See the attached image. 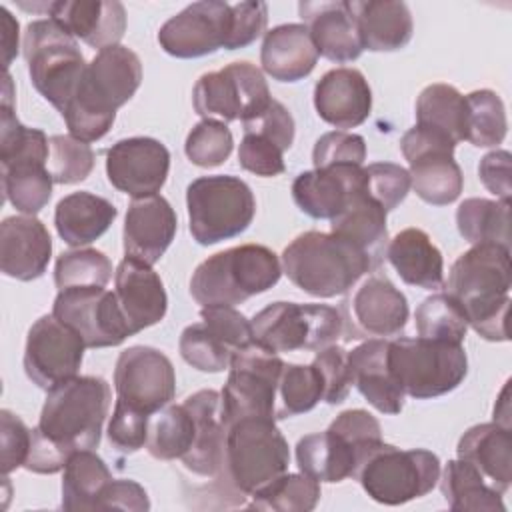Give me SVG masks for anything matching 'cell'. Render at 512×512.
Wrapping results in <instances>:
<instances>
[{
    "label": "cell",
    "instance_id": "20",
    "mask_svg": "<svg viewBox=\"0 0 512 512\" xmlns=\"http://www.w3.org/2000/svg\"><path fill=\"white\" fill-rule=\"evenodd\" d=\"M342 338H388L398 336L408 322L406 296L386 278L370 276L344 302Z\"/></svg>",
    "mask_w": 512,
    "mask_h": 512
},
{
    "label": "cell",
    "instance_id": "19",
    "mask_svg": "<svg viewBox=\"0 0 512 512\" xmlns=\"http://www.w3.org/2000/svg\"><path fill=\"white\" fill-rule=\"evenodd\" d=\"M114 390L122 402L152 416L176 394L174 366L158 348L130 346L116 360Z\"/></svg>",
    "mask_w": 512,
    "mask_h": 512
},
{
    "label": "cell",
    "instance_id": "10",
    "mask_svg": "<svg viewBox=\"0 0 512 512\" xmlns=\"http://www.w3.org/2000/svg\"><path fill=\"white\" fill-rule=\"evenodd\" d=\"M352 478L374 502L400 506L434 490L440 478V460L424 448L400 450L382 442L360 462Z\"/></svg>",
    "mask_w": 512,
    "mask_h": 512
},
{
    "label": "cell",
    "instance_id": "34",
    "mask_svg": "<svg viewBox=\"0 0 512 512\" xmlns=\"http://www.w3.org/2000/svg\"><path fill=\"white\" fill-rule=\"evenodd\" d=\"M386 258L402 282L438 290L444 286V258L432 238L420 228H404L386 246Z\"/></svg>",
    "mask_w": 512,
    "mask_h": 512
},
{
    "label": "cell",
    "instance_id": "42",
    "mask_svg": "<svg viewBox=\"0 0 512 512\" xmlns=\"http://www.w3.org/2000/svg\"><path fill=\"white\" fill-rule=\"evenodd\" d=\"M194 418L182 404H168L150 416L146 450L156 460H176L190 450L194 442Z\"/></svg>",
    "mask_w": 512,
    "mask_h": 512
},
{
    "label": "cell",
    "instance_id": "6",
    "mask_svg": "<svg viewBox=\"0 0 512 512\" xmlns=\"http://www.w3.org/2000/svg\"><path fill=\"white\" fill-rule=\"evenodd\" d=\"M288 442L272 418L248 416L226 428L222 476L226 488L246 498L288 470ZM216 478V480H220Z\"/></svg>",
    "mask_w": 512,
    "mask_h": 512
},
{
    "label": "cell",
    "instance_id": "8",
    "mask_svg": "<svg viewBox=\"0 0 512 512\" xmlns=\"http://www.w3.org/2000/svg\"><path fill=\"white\" fill-rule=\"evenodd\" d=\"M188 228L200 246L240 236L254 220L256 200L238 176L214 174L192 180L186 188Z\"/></svg>",
    "mask_w": 512,
    "mask_h": 512
},
{
    "label": "cell",
    "instance_id": "56",
    "mask_svg": "<svg viewBox=\"0 0 512 512\" xmlns=\"http://www.w3.org/2000/svg\"><path fill=\"white\" fill-rule=\"evenodd\" d=\"M366 160V140L360 134L334 130L322 134L312 150L314 168H326L334 164L362 166Z\"/></svg>",
    "mask_w": 512,
    "mask_h": 512
},
{
    "label": "cell",
    "instance_id": "49",
    "mask_svg": "<svg viewBox=\"0 0 512 512\" xmlns=\"http://www.w3.org/2000/svg\"><path fill=\"white\" fill-rule=\"evenodd\" d=\"M112 278L110 258L96 248H76L62 252L54 266V284L58 290L106 286Z\"/></svg>",
    "mask_w": 512,
    "mask_h": 512
},
{
    "label": "cell",
    "instance_id": "55",
    "mask_svg": "<svg viewBox=\"0 0 512 512\" xmlns=\"http://www.w3.org/2000/svg\"><path fill=\"white\" fill-rule=\"evenodd\" d=\"M312 366L318 370L324 384L322 400L332 406L342 404L348 398V392L352 388L348 350H344L342 346L330 344L316 352Z\"/></svg>",
    "mask_w": 512,
    "mask_h": 512
},
{
    "label": "cell",
    "instance_id": "1",
    "mask_svg": "<svg viewBox=\"0 0 512 512\" xmlns=\"http://www.w3.org/2000/svg\"><path fill=\"white\" fill-rule=\"evenodd\" d=\"M110 402V386L100 376H74L48 390L24 468L56 474L74 452L98 448Z\"/></svg>",
    "mask_w": 512,
    "mask_h": 512
},
{
    "label": "cell",
    "instance_id": "39",
    "mask_svg": "<svg viewBox=\"0 0 512 512\" xmlns=\"http://www.w3.org/2000/svg\"><path fill=\"white\" fill-rule=\"evenodd\" d=\"M416 124L448 136L454 144L466 140L468 104L454 86L436 82L416 98Z\"/></svg>",
    "mask_w": 512,
    "mask_h": 512
},
{
    "label": "cell",
    "instance_id": "52",
    "mask_svg": "<svg viewBox=\"0 0 512 512\" xmlns=\"http://www.w3.org/2000/svg\"><path fill=\"white\" fill-rule=\"evenodd\" d=\"M150 414L116 398L112 418L108 422V442L122 454H134L146 446Z\"/></svg>",
    "mask_w": 512,
    "mask_h": 512
},
{
    "label": "cell",
    "instance_id": "16",
    "mask_svg": "<svg viewBox=\"0 0 512 512\" xmlns=\"http://www.w3.org/2000/svg\"><path fill=\"white\" fill-rule=\"evenodd\" d=\"M52 314L70 326L86 344V348L120 346L134 336L116 294L104 286H84L58 290Z\"/></svg>",
    "mask_w": 512,
    "mask_h": 512
},
{
    "label": "cell",
    "instance_id": "51",
    "mask_svg": "<svg viewBox=\"0 0 512 512\" xmlns=\"http://www.w3.org/2000/svg\"><path fill=\"white\" fill-rule=\"evenodd\" d=\"M94 168V152L90 144L70 136L56 134L50 138L48 170L54 184H76L90 176Z\"/></svg>",
    "mask_w": 512,
    "mask_h": 512
},
{
    "label": "cell",
    "instance_id": "32",
    "mask_svg": "<svg viewBox=\"0 0 512 512\" xmlns=\"http://www.w3.org/2000/svg\"><path fill=\"white\" fill-rule=\"evenodd\" d=\"M348 4L364 50L396 52L412 40L414 22L410 8L404 2L352 0Z\"/></svg>",
    "mask_w": 512,
    "mask_h": 512
},
{
    "label": "cell",
    "instance_id": "24",
    "mask_svg": "<svg viewBox=\"0 0 512 512\" xmlns=\"http://www.w3.org/2000/svg\"><path fill=\"white\" fill-rule=\"evenodd\" d=\"M114 284L118 306L132 334L158 324L166 316L168 296L150 264L126 256L114 272Z\"/></svg>",
    "mask_w": 512,
    "mask_h": 512
},
{
    "label": "cell",
    "instance_id": "37",
    "mask_svg": "<svg viewBox=\"0 0 512 512\" xmlns=\"http://www.w3.org/2000/svg\"><path fill=\"white\" fill-rule=\"evenodd\" d=\"M296 464L300 472L316 482H342L354 476L358 464L356 448L330 428L298 440Z\"/></svg>",
    "mask_w": 512,
    "mask_h": 512
},
{
    "label": "cell",
    "instance_id": "45",
    "mask_svg": "<svg viewBox=\"0 0 512 512\" xmlns=\"http://www.w3.org/2000/svg\"><path fill=\"white\" fill-rule=\"evenodd\" d=\"M50 140L38 128L24 126L16 114L14 106L2 104L0 108V164H24L40 162L48 164Z\"/></svg>",
    "mask_w": 512,
    "mask_h": 512
},
{
    "label": "cell",
    "instance_id": "35",
    "mask_svg": "<svg viewBox=\"0 0 512 512\" xmlns=\"http://www.w3.org/2000/svg\"><path fill=\"white\" fill-rule=\"evenodd\" d=\"M116 206L92 192H72L64 196L54 210L58 236L72 248H82L98 240L116 220Z\"/></svg>",
    "mask_w": 512,
    "mask_h": 512
},
{
    "label": "cell",
    "instance_id": "3",
    "mask_svg": "<svg viewBox=\"0 0 512 512\" xmlns=\"http://www.w3.org/2000/svg\"><path fill=\"white\" fill-rule=\"evenodd\" d=\"M140 82L142 62L134 50L122 44L98 50L60 112L70 136L86 144L104 138L116 110L136 94Z\"/></svg>",
    "mask_w": 512,
    "mask_h": 512
},
{
    "label": "cell",
    "instance_id": "44",
    "mask_svg": "<svg viewBox=\"0 0 512 512\" xmlns=\"http://www.w3.org/2000/svg\"><path fill=\"white\" fill-rule=\"evenodd\" d=\"M320 500V482L300 474H280L252 494L248 508L274 512H310Z\"/></svg>",
    "mask_w": 512,
    "mask_h": 512
},
{
    "label": "cell",
    "instance_id": "28",
    "mask_svg": "<svg viewBox=\"0 0 512 512\" xmlns=\"http://www.w3.org/2000/svg\"><path fill=\"white\" fill-rule=\"evenodd\" d=\"M184 406L194 418V442L190 450L182 456L184 466L204 478H220L224 470V450H226V426L220 412V392L198 390L184 400Z\"/></svg>",
    "mask_w": 512,
    "mask_h": 512
},
{
    "label": "cell",
    "instance_id": "14",
    "mask_svg": "<svg viewBox=\"0 0 512 512\" xmlns=\"http://www.w3.org/2000/svg\"><path fill=\"white\" fill-rule=\"evenodd\" d=\"M454 148L448 136L418 124L400 138V150L410 166V188L426 204L448 206L462 194L464 176L454 160Z\"/></svg>",
    "mask_w": 512,
    "mask_h": 512
},
{
    "label": "cell",
    "instance_id": "17",
    "mask_svg": "<svg viewBox=\"0 0 512 512\" xmlns=\"http://www.w3.org/2000/svg\"><path fill=\"white\" fill-rule=\"evenodd\" d=\"M86 344L54 314L38 318L26 336L24 372L42 390L78 376Z\"/></svg>",
    "mask_w": 512,
    "mask_h": 512
},
{
    "label": "cell",
    "instance_id": "41",
    "mask_svg": "<svg viewBox=\"0 0 512 512\" xmlns=\"http://www.w3.org/2000/svg\"><path fill=\"white\" fill-rule=\"evenodd\" d=\"M460 236L470 244H502L510 248V202L466 198L456 210Z\"/></svg>",
    "mask_w": 512,
    "mask_h": 512
},
{
    "label": "cell",
    "instance_id": "33",
    "mask_svg": "<svg viewBox=\"0 0 512 512\" xmlns=\"http://www.w3.org/2000/svg\"><path fill=\"white\" fill-rule=\"evenodd\" d=\"M318 62V50L306 24H280L264 34L260 48L262 70L278 82L306 78Z\"/></svg>",
    "mask_w": 512,
    "mask_h": 512
},
{
    "label": "cell",
    "instance_id": "46",
    "mask_svg": "<svg viewBox=\"0 0 512 512\" xmlns=\"http://www.w3.org/2000/svg\"><path fill=\"white\" fill-rule=\"evenodd\" d=\"M324 396V384L312 364H284L278 382L276 420L310 412Z\"/></svg>",
    "mask_w": 512,
    "mask_h": 512
},
{
    "label": "cell",
    "instance_id": "15",
    "mask_svg": "<svg viewBox=\"0 0 512 512\" xmlns=\"http://www.w3.org/2000/svg\"><path fill=\"white\" fill-rule=\"evenodd\" d=\"M200 318L202 322L182 330L180 356L200 372H224L232 354L254 342L252 324L234 306H206L200 310Z\"/></svg>",
    "mask_w": 512,
    "mask_h": 512
},
{
    "label": "cell",
    "instance_id": "23",
    "mask_svg": "<svg viewBox=\"0 0 512 512\" xmlns=\"http://www.w3.org/2000/svg\"><path fill=\"white\" fill-rule=\"evenodd\" d=\"M176 230V212L164 196L134 198L124 218V254L154 266L172 244Z\"/></svg>",
    "mask_w": 512,
    "mask_h": 512
},
{
    "label": "cell",
    "instance_id": "21",
    "mask_svg": "<svg viewBox=\"0 0 512 512\" xmlns=\"http://www.w3.org/2000/svg\"><path fill=\"white\" fill-rule=\"evenodd\" d=\"M168 170V148L150 136L124 138L106 150L108 182L132 198L158 194L166 184Z\"/></svg>",
    "mask_w": 512,
    "mask_h": 512
},
{
    "label": "cell",
    "instance_id": "58",
    "mask_svg": "<svg viewBox=\"0 0 512 512\" xmlns=\"http://www.w3.org/2000/svg\"><path fill=\"white\" fill-rule=\"evenodd\" d=\"M0 424H2V476H8L16 468L24 466L28 452L32 430L24 424L20 416L10 410H0Z\"/></svg>",
    "mask_w": 512,
    "mask_h": 512
},
{
    "label": "cell",
    "instance_id": "36",
    "mask_svg": "<svg viewBox=\"0 0 512 512\" xmlns=\"http://www.w3.org/2000/svg\"><path fill=\"white\" fill-rule=\"evenodd\" d=\"M386 214L388 212L372 200L364 188L336 218L330 220V232L368 254L372 262L380 266L388 246Z\"/></svg>",
    "mask_w": 512,
    "mask_h": 512
},
{
    "label": "cell",
    "instance_id": "53",
    "mask_svg": "<svg viewBox=\"0 0 512 512\" xmlns=\"http://www.w3.org/2000/svg\"><path fill=\"white\" fill-rule=\"evenodd\" d=\"M366 172V194L376 200L386 212L404 202L410 192V174L400 164L374 162L364 168Z\"/></svg>",
    "mask_w": 512,
    "mask_h": 512
},
{
    "label": "cell",
    "instance_id": "62",
    "mask_svg": "<svg viewBox=\"0 0 512 512\" xmlns=\"http://www.w3.org/2000/svg\"><path fill=\"white\" fill-rule=\"evenodd\" d=\"M510 152L508 150H492L482 156L478 164L480 182L492 192L498 200L510 202L512 196V182H510Z\"/></svg>",
    "mask_w": 512,
    "mask_h": 512
},
{
    "label": "cell",
    "instance_id": "61",
    "mask_svg": "<svg viewBox=\"0 0 512 512\" xmlns=\"http://www.w3.org/2000/svg\"><path fill=\"white\" fill-rule=\"evenodd\" d=\"M134 510V512H146L150 510V500L146 490L134 482V480H126V478H112L98 500V508L96 510Z\"/></svg>",
    "mask_w": 512,
    "mask_h": 512
},
{
    "label": "cell",
    "instance_id": "54",
    "mask_svg": "<svg viewBox=\"0 0 512 512\" xmlns=\"http://www.w3.org/2000/svg\"><path fill=\"white\" fill-rule=\"evenodd\" d=\"M332 432H336L338 436H342L346 442H350L356 452H358V464L376 448L380 446L382 440V430H380V422L362 408H352V410H344L340 412L328 426ZM356 472V470H354Z\"/></svg>",
    "mask_w": 512,
    "mask_h": 512
},
{
    "label": "cell",
    "instance_id": "18",
    "mask_svg": "<svg viewBox=\"0 0 512 512\" xmlns=\"http://www.w3.org/2000/svg\"><path fill=\"white\" fill-rule=\"evenodd\" d=\"M232 4L202 0L166 20L158 32L160 48L174 58H202L228 46Z\"/></svg>",
    "mask_w": 512,
    "mask_h": 512
},
{
    "label": "cell",
    "instance_id": "5",
    "mask_svg": "<svg viewBox=\"0 0 512 512\" xmlns=\"http://www.w3.org/2000/svg\"><path fill=\"white\" fill-rule=\"evenodd\" d=\"M278 256L262 244H242L208 256L190 278L192 298L206 306H236L278 284Z\"/></svg>",
    "mask_w": 512,
    "mask_h": 512
},
{
    "label": "cell",
    "instance_id": "60",
    "mask_svg": "<svg viewBox=\"0 0 512 512\" xmlns=\"http://www.w3.org/2000/svg\"><path fill=\"white\" fill-rule=\"evenodd\" d=\"M268 24L266 2H238L232 4V34L226 50H238L262 36Z\"/></svg>",
    "mask_w": 512,
    "mask_h": 512
},
{
    "label": "cell",
    "instance_id": "9",
    "mask_svg": "<svg viewBox=\"0 0 512 512\" xmlns=\"http://www.w3.org/2000/svg\"><path fill=\"white\" fill-rule=\"evenodd\" d=\"M22 54L34 88L62 112L88 66L76 38L52 18L34 20L24 30Z\"/></svg>",
    "mask_w": 512,
    "mask_h": 512
},
{
    "label": "cell",
    "instance_id": "48",
    "mask_svg": "<svg viewBox=\"0 0 512 512\" xmlns=\"http://www.w3.org/2000/svg\"><path fill=\"white\" fill-rule=\"evenodd\" d=\"M418 336L462 344L468 332V322L462 308L446 294L438 292L422 300L414 312Z\"/></svg>",
    "mask_w": 512,
    "mask_h": 512
},
{
    "label": "cell",
    "instance_id": "43",
    "mask_svg": "<svg viewBox=\"0 0 512 512\" xmlns=\"http://www.w3.org/2000/svg\"><path fill=\"white\" fill-rule=\"evenodd\" d=\"M52 184L48 164L24 162L2 168L4 198L26 216H36L50 202Z\"/></svg>",
    "mask_w": 512,
    "mask_h": 512
},
{
    "label": "cell",
    "instance_id": "38",
    "mask_svg": "<svg viewBox=\"0 0 512 512\" xmlns=\"http://www.w3.org/2000/svg\"><path fill=\"white\" fill-rule=\"evenodd\" d=\"M438 482L448 508L454 512H506L502 494L472 464L460 458L448 460Z\"/></svg>",
    "mask_w": 512,
    "mask_h": 512
},
{
    "label": "cell",
    "instance_id": "40",
    "mask_svg": "<svg viewBox=\"0 0 512 512\" xmlns=\"http://www.w3.org/2000/svg\"><path fill=\"white\" fill-rule=\"evenodd\" d=\"M112 480L106 462L94 450L74 452L62 476L64 510H96L104 486Z\"/></svg>",
    "mask_w": 512,
    "mask_h": 512
},
{
    "label": "cell",
    "instance_id": "29",
    "mask_svg": "<svg viewBox=\"0 0 512 512\" xmlns=\"http://www.w3.org/2000/svg\"><path fill=\"white\" fill-rule=\"evenodd\" d=\"M298 12L310 32L318 56L336 64H346L362 54L364 48L348 2H300Z\"/></svg>",
    "mask_w": 512,
    "mask_h": 512
},
{
    "label": "cell",
    "instance_id": "50",
    "mask_svg": "<svg viewBox=\"0 0 512 512\" xmlns=\"http://www.w3.org/2000/svg\"><path fill=\"white\" fill-rule=\"evenodd\" d=\"M234 148L230 128L214 118H202L186 136L184 152L200 168H216L228 160Z\"/></svg>",
    "mask_w": 512,
    "mask_h": 512
},
{
    "label": "cell",
    "instance_id": "64",
    "mask_svg": "<svg viewBox=\"0 0 512 512\" xmlns=\"http://www.w3.org/2000/svg\"><path fill=\"white\" fill-rule=\"evenodd\" d=\"M494 422L500 426L510 428V408H508V382L502 388L498 404L494 406Z\"/></svg>",
    "mask_w": 512,
    "mask_h": 512
},
{
    "label": "cell",
    "instance_id": "27",
    "mask_svg": "<svg viewBox=\"0 0 512 512\" xmlns=\"http://www.w3.org/2000/svg\"><path fill=\"white\" fill-rule=\"evenodd\" d=\"M48 14L76 40L98 50L120 44L126 32V10L116 0H58L48 4Z\"/></svg>",
    "mask_w": 512,
    "mask_h": 512
},
{
    "label": "cell",
    "instance_id": "57",
    "mask_svg": "<svg viewBox=\"0 0 512 512\" xmlns=\"http://www.w3.org/2000/svg\"><path fill=\"white\" fill-rule=\"evenodd\" d=\"M238 162L246 172L264 176V178L278 176L286 168L284 150L272 140L252 132H244V138L240 140Z\"/></svg>",
    "mask_w": 512,
    "mask_h": 512
},
{
    "label": "cell",
    "instance_id": "11",
    "mask_svg": "<svg viewBox=\"0 0 512 512\" xmlns=\"http://www.w3.org/2000/svg\"><path fill=\"white\" fill-rule=\"evenodd\" d=\"M254 340L270 352H318L344 332L340 310L328 304L272 302L250 320Z\"/></svg>",
    "mask_w": 512,
    "mask_h": 512
},
{
    "label": "cell",
    "instance_id": "26",
    "mask_svg": "<svg viewBox=\"0 0 512 512\" xmlns=\"http://www.w3.org/2000/svg\"><path fill=\"white\" fill-rule=\"evenodd\" d=\"M314 108L334 128H356L372 110L370 84L356 68H332L314 86Z\"/></svg>",
    "mask_w": 512,
    "mask_h": 512
},
{
    "label": "cell",
    "instance_id": "4",
    "mask_svg": "<svg viewBox=\"0 0 512 512\" xmlns=\"http://www.w3.org/2000/svg\"><path fill=\"white\" fill-rule=\"evenodd\" d=\"M376 268L368 254L332 232H302L282 252L284 274L296 288L316 298L346 294Z\"/></svg>",
    "mask_w": 512,
    "mask_h": 512
},
{
    "label": "cell",
    "instance_id": "63",
    "mask_svg": "<svg viewBox=\"0 0 512 512\" xmlns=\"http://www.w3.org/2000/svg\"><path fill=\"white\" fill-rule=\"evenodd\" d=\"M0 28H2V52H4V70L18 54V20L8 12V8L0 6Z\"/></svg>",
    "mask_w": 512,
    "mask_h": 512
},
{
    "label": "cell",
    "instance_id": "2",
    "mask_svg": "<svg viewBox=\"0 0 512 512\" xmlns=\"http://www.w3.org/2000/svg\"><path fill=\"white\" fill-rule=\"evenodd\" d=\"M510 248L494 242L462 252L442 288L462 308L468 326L490 342L508 340Z\"/></svg>",
    "mask_w": 512,
    "mask_h": 512
},
{
    "label": "cell",
    "instance_id": "12",
    "mask_svg": "<svg viewBox=\"0 0 512 512\" xmlns=\"http://www.w3.org/2000/svg\"><path fill=\"white\" fill-rule=\"evenodd\" d=\"M284 360L256 340L232 354L228 380L220 392V412L228 428L240 418L258 416L276 420L278 382Z\"/></svg>",
    "mask_w": 512,
    "mask_h": 512
},
{
    "label": "cell",
    "instance_id": "22",
    "mask_svg": "<svg viewBox=\"0 0 512 512\" xmlns=\"http://www.w3.org/2000/svg\"><path fill=\"white\" fill-rule=\"evenodd\" d=\"M366 188V172L356 164H334L300 172L292 182L296 206L316 220L336 218Z\"/></svg>",
    "mask_w": 512,
    "mask_h": 512
},
{
    "label": "cell",
    "instance_id": "47",
    "mask_svg": "<svg viewBox=\"0 0 512 512\" xmlns=\"http://www.w3.org/2000/svg\"><path fill=\"white\" fill-rule=\"evenodd\" d=\"M468 132L466 140L476 148H492L502 144L508 132L506 108L502 98L488 88L466 94Z\"/></svg>",
    "mask_w": 512,
    "mask_h": 512
},
{
    "label": "cell",
    "instance_id": "25",
    "mask_svg": "<svg viewBox=\"0 0 512 512\" xmlns=\"http://www.w3.org/2000/svg\"><path fill=\"white\" fill-rule=\"evenodd\" d=\"M52 256L48 228L36 216H8L0 224V268L8 278H40Z\"/></svg>",
    "mask_w": 512,
    "mask_h": 512
},
{
    "label": "cell",
    "instance_id": "59",
    "mask_svg": "<svg viewBox=\"0 0 512 512\" xmlns=\"http://www.w3.org/2000/svg\"><path fill=\"white\" fill-rule=\"evenodd\" d=\"M242 126H244V132L260 134V136L272 140L274 144H278L284 152L294 142V132H296L294 118L288 112V108L282 102L274 100V98H272L270 106L262 114H258L252 120L242 122Z\"/></svg>",
    "mask_w": 512,
    "mask_h": 512
},
{
    "label": "cell",
    "instance_id": "31",
    "mask_svg": "<svg viewBox=\"0 0 512 512\" xmlns=\"http://www.w3.org/2000/svg\"><path fill=\"white\" fill-rule=\"evenodd\" d=\"M456 454L460 460L472 464L496 492H508L512 482L510 428L496 422L476 424L460 436Z\"/></svg>",
    "mask_w": 512,
    "mask_h": 512
},
{
    "label": "cell",
    "instance_id": "30",
    "mask_svg": "<svg viewBox=\"0 0 512 512\" xmlns=\"http://www.w3.org/2000/svg\"><path fill=\"white\" fill-rule=\"evenodd\" d=\"M386 338H368L348 352L352 386L382 414H400L406 394L388 366Z\"/></svg>",
    "mask_w": 512,
    "mask_h": 512
},
{
    "label": "cell",
    "instance_id": "7",
    "mask_svg": "<svg viewBox=\"0 0 512 512\" xmlns=\"http://www.w3.org/2000/svg\"><path fill=\"white\" fill-rule=\"evenodd\" d=\"M388 366L406 396L428 400L456 390L468 374L462 344L430 338H394L388 342Z\"/></svg>",
    "mask_w": 512,
    "mask_h": 512
},
{
    "label": "cell",
    "instance_id": "13",
    "mask_svg": "<svg viewBox=\"0 0 512 512\" xmlns=\"http://www.w3.org/2000/svg\"><path fill=\"white\" fill-rule=\"evenodd\" d=\"M272 102L268 84L258 66L236 60L216 72L202 74L192 90V104L202 118L220 122L252 120Z\"/></svg>",
    "mask_w": 512,
    "mask_h": 512
}]
</instances>
